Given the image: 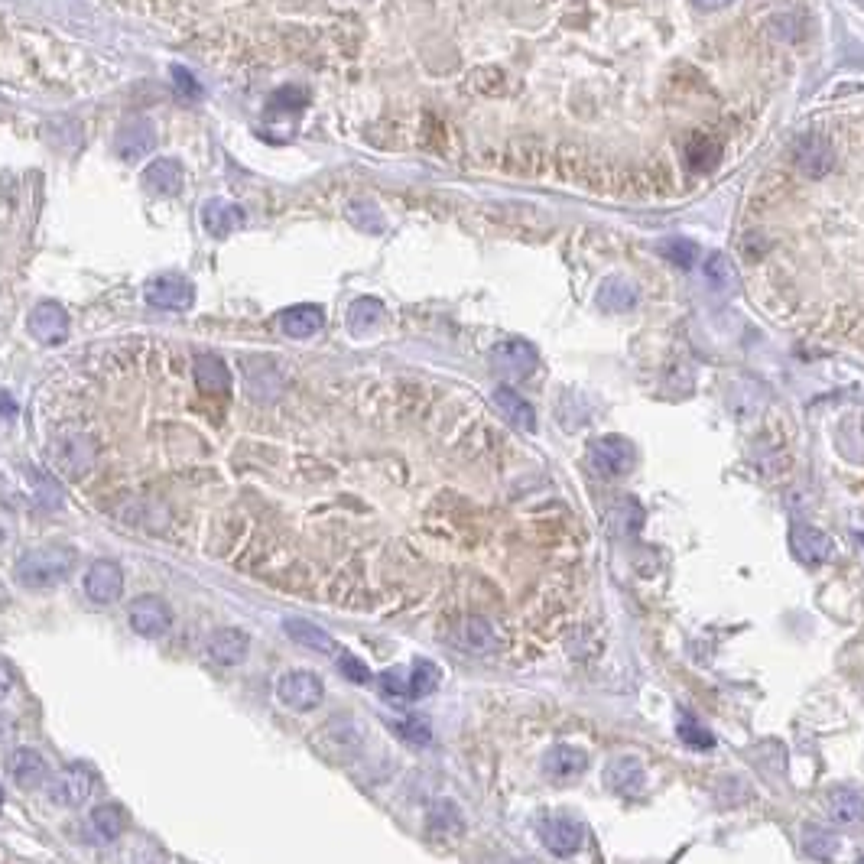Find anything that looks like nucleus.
<instances>
[{"mask_svg": "<svg viewBox=\"0 0 864 864\" xmlns=\"http://www.w3.org/2000/svg\"><path fill=\"white\" fill-rule=\"evenodd\" d=\"M78 553L72 546L62 543H49V546H36L26 549V553L13 562V579L23 588H49L65 582L75 572Z\"/></svg>", "mask_w": 864, "mask_h": 864, "instance_id": "nucleus-1", "label": "nucleus"}, {"mask_svg": "<svg viewBox=\"0 0 864 864\" xmlns=\"http://www.w3.org/2000/svg\"><path fill=\"white\" fill-rule=\"evenodd\" d=\"M325 699L322 679L312 670H290L277 679V702L290 712H312Z\"/></svg>", "mask_w": 864, "mask_h": 864, "instance_id": "nucleus-2", "label": "nucleus"}, {"mask_svg": "<svg viewBox=\"0 0 864 864\" xmlns=\"http://www.w3.org/2000/svg\"><path fill=\"white\" fill-rule=\"evenodd\" d=\"M49 800L62 809H78L88 803L91 790H95V774L82 764L62 767L56 777H49Z\"/></svg>", "mask_w": 864, "mask_h": 864, "instance_id": "nucleus-3", "label": "nucleus"}, {"mask_svg": "<svg viewBox=\"0 0 864 864\" xmlns=\"http://www.w3.org/2000/svg\"><path fill=\"white\" fill-rule=\"evenodd\" d=\"M143 299L160 312H186L195 303V290L186 277H179V273H160V277H153L147 283Z\"/></svg>", "mask_w": 864, "mask_h": 864, "instance_id": "nucleus-4", "label": "nucleus"}, {"mask_svg": "<svg viewBox=\"0 0 864 864\" xmlns=\"http://www.w3.org/2000/svg\"><path fill=\"white\" fill-rule=\"evenodd\" d=\"M588 462L605 478H621L634 465V445L624 436H601L588 445Z\"/></svg>", "mask_w": 864, "mask_h": 864, "instance_id": "nucleus-5", "label": "nucleus"}, {"mask_svg": "<svg viewBox=\"0 0 864 864\" xmlns=\"http://www.w3.org/2000/svg\"><path fill=\"white\" fill-rule=\"evenodd\" d=\"M127 618H130V627L147 640L163 637V634H169V627H173V611H169L166 601L156 598V595H140V598L130 601Z\"/></svg>", "mask_w": 864, "mask_h": 864, "instance_id": "nucleus-6", "label": "nucleus"}, {"mask_svg": "<svg viewBox=\"0 0 864 864\" xmlns=\"http://www.w3.org/2000/svg\"><path fill=\"white\" fill-rule=\"evenodd\" d=\"M536 832H540V842L546 845V852H553L559 858H572L585 842V829L572 816H546L540 819Z\"/></svg>", "mask_w": 864, "mask_h": 864, "instance_id": "nucleus-7", "label": "nucleus"}, {"mask_svg": "<svg viewBox=\"0 0 864 864\" xmlns=\"http://www.w3.org/2000/svg\"><path fill=\"white\" fill-rule=\"evenodd\" d=\"M491 368L501 377L520 381V377L536 371V348L523 342V338H507V342L491 348Z\"/></svg>", "mask_w": 864, "mask_h": 864, "instance_id": "nucleus-8", "label": "nucleus"}, {"mask_svg": "<svg viewBox=\"0 0 864 864\" xmlns=\"http://www.w3.org/2000/svg\"><path fill=\"white\" fill-rule=\"evenodd\" d=\"M85 595L95 605H114L124 595V569L114 559H98L91 562L85 572Z\"/></svg>", "mask_w": 864, "mask_h": 864, "instance_id": "nucleus-9", "label": "nucleus"}, {"mask_svg": "<svg viewBox=\"0 0 864 864\" xmlns=\"http://www.w3.org/2000/svg\"><path fill=\"white\" fill-rule=\"evenodd\" d=\"M7 777L17 783L20 790H39L49 783L46 757L36 748H13L7 754Z\"/></svg>", "mask_w": 864, "mask_h": 864, "instance_id": "nucleus-10", "label": "nucleus"}, {"mask_svg": "<svg viewBox=\"0 0 864 864\" xmlns=\"http://www.w3.org/2000/svg\"><path fill=\"white\" fill-rule=\"evenodd\" d=\"M790 549L793 556L806 562V566H822L835 556V543L829 533H822L816 527H806V523H796L790 530Z\"/></svg>", "mask_w": 864, "mask_h": 864, "instance_id": "nucleus-11", "label": "nucleus"}, {"mask_svg": "<svg viewBox=\"0 0 864 864\" xmlns=\"http://www.w3.org/2000/svg\"><path fill=\"white\" fill-rule=\"evenodd\" d=\"M588 770V754L572 744H556L543 757V777L553 783H572Z\"/></svg>", "mask_w": 864, "mask_h": 864, "instance_id": "nucleus-12", "label": "nucleus"}, {"mask_svg": "<svg viewBox=\"0 0 864 864\" xmlns=\"http://www.w3.org/2000/svg\"><path fill=\"white\" fill-rule=\"evenodd\" d=\"M647 783V770L640 764V757L634 754H624V757H614V761L605 767V787L614 796H637L644 790Z\"/></svg>", "mask_w": 864, "mask_h": 864, "instance_id": "nucleus-13", "label": "nucleus"}, {"mask_svg": "<svg viewBox=\"0 0 864 864\" xmlns=\"http://www.w3.org/2000/svg\"><path fill=\"white\" fill-rule=\"evenodd\" d=\"M247 650H251V637H247L241 627H221L212 637H208L205 653L208 660L218 666H238L247 660Z\"/></svg>", "mask_w": 864, "mask_h": 864, "instance_id": "nucleus-14", "label": "nucleus"}, {"mask_svg": "<svg viewBox=\"0 0 864 864\" xmlns=\"http://www.w3.org/2000/svg\"><path fill=\"white\" fill-rule=\"evenodd\" d=\"M153 147H156V130L147 117L127 121L114 137V153L121 156V160H140V156L153 153Z\"/></svg>", "mask_w": 864, "mask_h": 864, "instance_id": "nucleus-15", "label": "nucleus"}, {"mask_svg": "<svg viewBox=\"0 0 864 864\" xmlns=\"http://www.w3.org/2000/svg\"><path fill=\"white\" fill-rule=\"evenodd\" d=\"M30 335L43 345H59L69 338V316L59 303H39L30 312Z\"/></svg>", "mask_w": 864, "mask_h": 864, "instance_id": "nucleus-16", "label": "nucleus"}, {"mask_svg": "<svg viewBox=\"0 0 864 864\" xmlns=\"http://www.w3.org/2000/svg\"><path fill=\"white\" fill-rule=\"evenodd\" d=\"M202 228L212 238H228V234L244 228V212L228 199H208L202 205Z\"/></svg>", "mask_w": 864, "mask_h": 864, "instance_id": "nucleus-17", "label": "nucleus"}, {"mask_svg": "<svg viewBox=\"0 0 864 864\" xmlns=\"http://www.w3.org/2000/svg\"><path fill=\"white\" fill-rule=\"evenodd\" d=\"M835 163V153L832 147L822 137H803L800 143H796V166H800V173L809 176V179H819L826 176L829 169Z\"/></svg>", "mask_w": 864, "mask_h": 864, "instance_id": "nucleus-18", "label": "nucleus"}, {"mask_svg": "<svg viewBox=\"0 0 864 864\" xmlns=\"http://www.w3.org/2000/svg\"><path fill=\"white\" fill-rule=\"evenodd\" d=\"M455 644L468 650V653H491L497 650V631L491 627L488 618H465L455 627Z\"/></svg>", "mask_w": 864, "mask_h": 864, "instance_id": "nucleus-19", "label": "nucleus"}, {"mask_svg": "<svg viewBox=\"0 0 864 864\" xmlns=\"http://www.w3.org/2000/svg\"><path fill=\"white\" fill-rule=\"evenodd\" d=\"M322 325H325V316L319 306H293L280 316V332L286 338H296V342L319 335Z\"/></svg>", "mask_w": 864, "mask_h": 864, "instance_id": "nucleus-20", "label": "nucleus"}, {"mask_svg": "<svg viewBox=\"0 0 864 864\" xmlns=\"http://www.w3.org/2000/svg\"><path fill=\"white\" fill-rule=\"evenodd\" d=\"M491 400H494V407L501 410V416H504L510 426H517V429H523V432H533V429H536V413H533L530 403L517 394V390L497 387L494 394H491Z\"/></svg>", "mask_w": 864, "mask_h": 864, "instance_id": "nucleus-21", "label": "nucleus"}, {"mask_svg": "<svg viewBox=\"0 0 864 864\" xmlns=\"http://www.w3.org/2000/svg\"><path fill=\"white\" fill-rule=\"evenodd\" d=\"M182 179H186V173H182L179 160H169V156L166 160H153L147 169H143V186L156 195H179Z\"/></svg>", "mask_w": 864, "mask_h": 864, "instance_id": "nucleus-22", "label": "nucleus"}, {"mask_svg": "<svg viewBox=\"0 0 864 864\" xmlns=\"http://www.w3.org/2000/svg\"><path fill=\"white\" fill-rule=\"evenodd\" d=\"M283 631L293 644L306 647V650H316V653H335V640L329 637V631H322L316 621L309 618H286L283 621Z\"/></svg>", "mask_w": 864, "mask_h": 864, "instance_id": "nucleus-23", "label": "nucleus"}, {"mask_svg": "<svg viewBox=\"0 0 864 864\" xmlns=\"http://www.w3.org/2000/svg\"><path fill=\"white\" fill-rule=\"evenodd\" d=\"M426 829H429L432 839H439V842H455L458 835L465 832V819H462V813H458V806H455V803L439 800L436 806L429 809Z\"/></svg>", "mask_w": 864, "mask_h": 864, "instance_id": "nucleus-24", "label": "nucleus"}, {"mask_svg": "<svg viewBox=\"0 0 864 864\" xmlns=\"http://www.w3.org/2000/svg\"><path fill=\"white\" fill-rule=\"evenodd\" d=\"M381 322H384V303H381V299L361 296V299H355V303H351V309H348V329H351V335L368 338L371 332L381 329Z\"/></svg>", "mask_w": 864, "mask_h": 864, "instance_id": "nucleus-25", "label": "nucleus"}, {"mask_svg": "<svg viewBox=\"0 0 864 864\" xmlns=\"http://www.w3.org/2000/svg\"><path fill=\"white\" fill-rule=\"evenodd\" d=\"M88 829L98 842H117L127 829V819L121 813V806L114 803H101L88 813Z\"/></svg>", "mask_w": 864, "mask_h": 864, "instance_id": "nucleus-26", "label": "nucleus"}, {"mask_svg": "<svg viewBox=\"0 0 864 864\" xmlns=\"http://www.w3.org/2000/svg\"><path fill=\"white\" fill-rule=\"evenodd\" d=\"M826 809L839 826H864V796L858 790H848V787L832 790Z\"/></svg>", "mask_w": 864, "mask_h": 864, "instance_id": "nucleus-27", "label": "nucleus"}, {"mask_svg": "<svg viewBox=\"0 0 864 864\" xmlns=\"http://www.w3.org/2000/svg\"><path fill=\"white\" fill-rule=\"evenodd\" d=\"M195 381L205 394H228L231 390V371L221 358H199L195 361Z\"/></svg>", "mask_w": 864, "mask_h": 864, "instance_id": "nucleus-28", "label": "nucleus"}, {"mask_svg": "<svg viewBox=\"0 0 864 864\" xmlns=\"http://www.w3.org/2000/svg\"><path fill=\"white\" fill-rule=\"evenodd\" d=\"M598 303L605 306V309H611V312L634 309V306H637V286L621 280V277H614V280H608V283L598 290Z\"/></svg>", "mask_w": 864, "mask_h": 864, "instance_id": "nucleus-29", "label": "nucleus"}, {"mask_svg": "<svg viewBox=\"0 0 864 864\" xmlns=\"http://www.w3.org/2000/svg\"><path fill=\"white\" fill-rule=\"evenodd\" d=\"M442 673L432 660H413L410 666V699H426L439 689Z\"/></svg>", "mask_w": 864, "mask_h": 864, "instance_id": "nucleus-30", "label": "nucleus"}, {"mask_svg": "<svg viewBox=\"0 0 864 864\" xmlns=\"http://www.w3.org/2000/svg\"><path fill=\"white\" fill-rule=\"evenodd\" d=\"M803 852L816 861H832L835 852H839V839L826 829L809 826V829H803Z\"/></svg>", "mask_w": 864, "mask_h": 864, "instance_id": "nucleus-31", "label": "nucleus"}, {"mask_svg": "<svg viewBox=\"0 0 864 864\" xmlns=\"http://www.w3.org/2000/svg\"><path fill=\"white\" fill-rule=\"evenodd\" d=\"M705 280H709V286L715 293H728L735 290V267H731V260L725 254H709L705 257Z\"/></svg>", "mask_w": 864, "mask_h": 864, "instance_id": "nucleus-32", "label": "nucleus"}, {"mask_svg": "<svg viewBox=\"0 0 864 864\" xmlns=\"http://www.w3.org/2000/svg\"><path fill=\"white\" fill-rule=\"evenodd\" d=\"M657 247H660V254L670 260V264L683 267V270L696 267V257H699L696 241H689V238H666V241H660Z\"/></svg>", "mask_w": 864, "mask_h": 864, "instance_id": "nucleus-33", "label": "nucleus"}, {"mask_svg": "<svg viewBox=\"0 0 864 864\" xmlns=\"http://www.w3.org/2000/svg\"><path fill=\"white\" fill-rule=\"evenodd\" d=\"M679 741L689 744V748H696V751H709V748H715L712 731L705 728V725L699 722V718H692L689 712H686V715H679Z\"/></svg>", "mask_w": 864, "mask_h": 864, "instance_id": "nucleus-34", "label": "nucleus"}, {"mask_svg": "<svg viewBox=\"0 0 864 864\" xmlns=\"http://www.w3.org/2000/svg\"><path fill=\"white\" fill-rule=\"evenodd\" d=\"M348 218L355 221L361 231H371V234H377L384 228V218H381V212H377L371 202H351L348 205Z\"/></svg>", "mask_w": 864, "mask_h": 864, "instance_id": "nucleus-35", "label": "nucleus"}, {"mask_svg": "<svg viewBox=\"0 0 864 864\" xmlns=\"http://www.w3.org/2000/svg\"><path fill=\"white\" fill-rule=\"evenodd\" d=\"M338 670H342V676L355 686L371 683V670L361 663V657H355V653H342V657H338Z\"/></svg>", "mask_w": 864, "mask_h": 864, "instance_id": "nucleus-36", "label": "nucleus"}, {"mask_svg": "<svg viewBox=\"0 0 864 864\" xmlns=\"http://www.w3.org/2000/svg\"><path fill=\"white\" fill-rule=\"evenodd\" d=\"M397 735L403 741H413V744H429L432 741V728L426 718H407V722H397Z\"/></svg>", "mask_w": 864, "mask_h": 864, "instance_id": "nucleus-37", "label": "nucleus"}, {"mask_svg": "<svg viewBox=\"0 0 864 864\" xmlns=\"http://www.w3.org/2000/svg\"><path fill=\"white\" fill-rule=\"evenodd\" d=\"M381 686L387 696L394 699H410V670H387L381 676Z\"/></svg>", "mask_w": 864, "mask_h": 864, "instance_id": "nucleus-38", "label": "nucleus"}, {"mask_svg": "<svg viewBox=\"0 0 864 864\" xmlns=\"http://www.w3.org/2000/svg\"><path fill=\"white\" fill-rule=\"evenodd\" d=\"M173 82H176V91H182L186 98H199V85H195V78L186 72V69H173Z\"/></svg>", "mask_w": 864, "mask_h": 864, "instance_id": "nucleus-39", "label": "nucleus"}, {"mask_svg": "<svg viewBox=\"0 0 864 864\" xmlns=\"http://www.w3.org/2000/svg\"><path fill=\"white\" fill-rule=\"evenodd\" d=\"M13 683H17V673H13V666H10L4 657H0V699L10 696Z\"/></svg>", "mask_w": 864, "mask_h": 864, "instance_id": "nucleus-40", "label": "nucleus"}, {"mask_svg": "<svg viewBox=\"0 0 864 864\" xmlns=\"http://www.w3.org/2000/svg\"><path fill=\"white\" fill-rule=\"evenodd\" d=\"M13 735H17V725H13V718L7 712H0V751L13 741Z\"/></svg>", "mask_w": 864, "mask_h": 864, "instance_id": "nucleus-41", "label": "nucleus"}, {"mask_svg": "<svg viewBox=\"0 0 864 864\" xmlns=\"http://www.w3.org/2000/svg\"><path fill=\"white\" fill-rule=\"evenodd\" d=\"M692 4H696L699 10H725V7L735 4V0H692Z\"/></svg>", "mask_w": 864, "mask_h": 864, "instance_id": "nucleus-42", "label": "nucleus"}, {"mask_svg": "<svg viewBox=\"0 0 864 864\" xmlns=\"http://www.w3.org/2000/svg\"><path fill=\"white\" fill-rule=\"evenodd\" d=\"M13 413H17V403H13L7 390H0V416H13Z\"/></svg>", "mask_w": 864, "mask_h": 864, "instance_id": "nucleus-43", "label": "nucleus"}, {"mask_svg": "<svg viewBox=\"0 0 864 864\" xmlns=\"http://www.w3.org/2000/svg\"><path fill=\"white\" fill-rule=\"evenodd\" d=\"M0 803H4V790H0Z\"/></svg>", "mask_w": 864, "mask_h": 864, "instance_id": "nucleus-44", "label": "nucleus"}, {"mask_svg": "<svg viewBox=\"0 0 864 864\" xmlns=\"http://www.w3.org/2000/svg\"><path fill=\"white\" fill-rule=\"evenodd\" d=\"M858 540H861V543H864V533H858Z\"/></svg>", "mask_w": 864, "mask_h": 864, "instance_id": "nucleus-45", "label": "nucleus"}, {"mask_svg": "<svg viewBox=\"0 0 864 864\" xmlns=\"http://www.w3.org/2000/svg\"><path fill=\"white\" fill-rule=\"evenodd\" d=\"M855 864H864V858H858V861H855Z\"/></svg>", "mask_w": 864, "mask_h": 864, "instance_id": "nucleus-46", "label": "nucleus"}, {"mask_svg": "<svg viewBox=\"0 0 864 864\" xmlns=\"http://www.w3.org/2000/svg\"><path fill=\"white\" fill-rule=\"evenodd\" d=\"M520 864H533V861H520Z\"/></svg>", "mask_w": 864, "mask_h": 864, "instance_id": "nucleus-47", "label": "nucleus"}]
</instances>
